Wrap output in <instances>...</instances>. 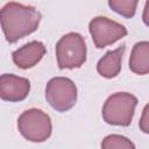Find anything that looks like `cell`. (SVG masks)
<instances>
[{
  "mask_svg": "<svg viewBox=\"0 0 149 149\" xmlns=\"http://www.w3.org/2000/svg\"><path fill=\"white\" fill-rule=\"evenodd\" d=\"M45 99L57 112H66L77 102V86L66 77L51 78L45 87Z\"/></svg>",
  "mask_w": 149,
  "mask_h": 149,
  "instance_id": "obj_5",
  "label": "cell"
},
{
  "mask_svg": "<svg viewBox=\"0 0 149 149\" xmlns=\"http://www.w3.org/2000/svg\"><path fill=\"white\" fill-rule=\"evenodd\" d=\"M147 108L148 106L144 107L143 109V114H142V118H141V121H140V127L141 129L144 132V133H148V118H147Z\"/></svg>",
  "mask_w": 149,
  "mask_h": 149,
  "instance_id": "obj_13",
  "label": "cell"
},
{
  "mask_svg": "<svg viewBox=\"0 0 149 149\" xmlns=\"http://www.w3.org/2000/svg\"><path fill=\"white\" fill-rule=\"evenodd\" d=\"M47 49L44 44L40 41H31L16 49L12 54V59L14 64L22 69L27 70L35 66L45 55Z\"/></svg>",
  "mask_w": 149,
  "mask_h": 149,
  "instance_id": "obj_8",
  "label": "cell"
},
{
  "mask_svg": "<svg viewBox=\"0 0 149 149\" xmlns=\"http://www.w3.org/2000/svg\"><path fill=\"white\" fill-rule=\"evenodd\" d=\"M101 148L104 149H111V148H118V149H135V144L128 140L127 137L118 134H111L107 135L102 142H101Z\"/></svg>",
  "mask_w": 149,
  "mask_h": 149,
  "instance_id": "obj_12",
  "label": "cell"
},
{
  "mask_svg": "<svg viewBox=\"0 0 149 149\" xmlns=\"http://www.w3.org/2000/svg\"><path fill=\"white\" fill-rule=\"evenodd\" d=\"M129 69L132 72L143 76L149 72V42L135 43L129 57Z\"/></svg>",
  "mask_w": 149,
  "mask_h": 149,
  "instance_id": "obj_10",
  "label": "cell"
},
{
  "mask_svg": "<svg viewBox=\"0 0 149 149\" xmlns=\"http://www.w3.org/2000/svg\"><path fill=\"white\" fill-rule=\"evenodd\" d=\"M86 43L78 33H68L56 43V58L61 70L77 69L86 62Z\"/></svg>",
  "mask_w": 149,
  "mask_h": 149,
  "instance_id": "obj_3",
  "label": "cell"
},
{
  "mask_svg": "<svg viewBox=\"0 0 149 149\" xmlns=\"http://www.w3.org/2000/svg\"><path fill=\"white\" fill-rule=\"evenodd\" d=\"M137 98L128 92H116L109 95L102 106V119L111 126L128 127L134 118Z\"/></svg>",
  "mask_w": 149,
  "mask_h": 149,
  "instance_id": "obj_2",
  "label": "cell"
},
{
  "mask_svg": "<svg viewBox=\"0 0 149 149\" xmlns=\"http://www.w3.org/2000/svg\"><path fill=\"white\" fill-rule=\"evenodd\" d=\"M42 14L34 6H26L19 2H7L0 9V26L9 43L30 35L37 30Z\"/></svg>",
  "mask_w": 149,
  "mask_h": 149,
  "instance_id": "obj_1",
  "label": "cell"
},
{
  "mask_svg": "<svg viewBox=\"0 0 149 149\" xmlns=\"http://www.w3.org/2000/svg\"><path fill=\"white\" fill-rule=\"evenodd\" d=\"M20 134L30 142H44L51 136L52 123L50 116L38 108H29L17 119Z\"/></svg>",
  "mask_w": 149,
  "mask_h": 149,
  "instance_id": "obj_4",
  "label": "cell"
},
{
  "mask_svg": "<svg viewBox=\"0 0 149 149\" xmlns=\"http://www.w3.org/2000/svg\"><path fill=\"white\" fill-rule=\"evenodd\" d=\"M30 92V81L27 78L12 73L0 74V99L9 102L24 100Z\"/></svg>",
  "mask_w": 149,
  "mask_h": 149,
  "instance_id": "obj_7",
  "label": "cell"
},
{
  "mask_svg": "<svg viewBox=\"0 0 149 149\" xmlns=\"http://www.w3.org/2000/svg\"><path fill=\"white\" fill-rule=\"evenodd\" d=\"M139 0H108L109 8L126 19H130L135 15Z\"/></svg>",
  "mask_w": 149,
  "mask_h": 149,
  "instance_id": "obj_11",
  "label": "cell"
},
{
  "mask_svg": "<svg viewBox=\"0 0 149 149\" xmlns=\"http://www.w3.org/2000/svg\"><path fill=\"white\" fill-rule=\"evenodd\" d=\"M88 30L92 41L98 49L111 45L128 34L127 28L123 24L106 16L93 17L88 23Z\"/></svg>",
  "mask_w": 149,
  "mask_h": 149,
  "instance_id": "obj_6",
  "label": "cell"
},
{
  "mask_svg": "<svg viewBox=\"0 0 149 149\" xmlns=\"http://www.w3.org/2000/svg\"><path fill=\"white\" fill-rule=\"evenodd\" d=\"M126 50V45L122 44L119 48L107 51L98 62L97 64V71L98 73L107 79L116 77L121 71V63L122 57Z\"/></svg>",
  "mask_w": 149,
  "mask_h": 149,
  "instance_id": "obj_9",
  "label": "cell"
}]
</instances>
